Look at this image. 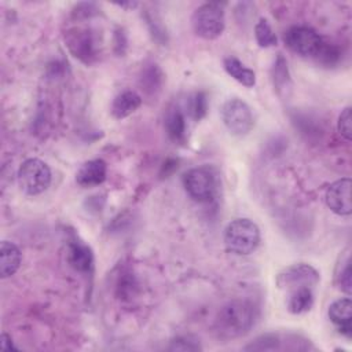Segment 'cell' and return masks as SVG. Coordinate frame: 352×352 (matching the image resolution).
<instances>
[{"label":"cell","mask_w":352,"mask_h":352,"mask_svg":"<svg viewBox=\"0 0 352 352\" xmlns=\"http://www.w3.org/2000/svg\"><path fill=\"white\" fill-rule=\"evenodd\" d=\"M256 316L257 309L253 302L243 298H234L217 311L213 330L219 338H238L245 336L253 327Z\"/></svg>","instance_id":"cell-1"},{"label":"cell","mask_w":352,"mask_h":352,"mask_svg":"<svg viewBox=\"0 0 352 352\" xmlns=\"http://www.w3.org/2000/svg\"><path fill=\"white\" fill-rule=\"evenodd\" d=\"M337 282L344 293L348 296L352 293V278H351V258L349 253L345 254V260H341L340 271L337 274Z\"/></svg>","instance_id":"cell-24"},{"label":"cell","mask_w":352,"mask_h":352,"mask_svg":"<svg viewBox=\"0 0 352 352\" xmlns=\"http://www.w3.org/2000/svg\"><path fill=\"white\" fill-rule=\"evenodd\" d=\"M283 40L290 51L304 58H312L314 60L326 43V40L319 33L308 26L290 28L285 33Z\"/></svg>","instance_id":"cell-7"},{"label":"cell","mask_w":352,"mask_h":352,"mask_svg":"<svg viewBox=\"0 0 352 352\" xmlns=\"http://www.w3.org/2000/svg\"><path fill=\"white\" fill-rule=\"evenodd\" d=\"M165 129L169 139L177 144L186 143V117L180 109H172L165 118Z\"/></svg>","instance_id":"cell-17"},{"label":"cell","mask_w":352,"mask_h":352,"mask_svg":"<svg viewBox=\"0 0 352 352\" xmlns=\"http://www.w3.org/2000/svg\"><path fill=\"white\" fill-rule=\"evenodd\" d=\"M351 179L342 177L331 183L324 192L327 208L338 216H349L352 212L351 204Z\"/></svg>","instance_id":"cell-10"},{"label":"cell","mask_w":352,"mask_h":352,"mask_svg":"<svg viewBox=\"0 0 352 352\" xmlns=\"http://www.w3.org/2000/svg\"><path fill=\"white\" fill-rule=\"evenodd\" d=\"M272 81L279 95L285 94L292 87V80L287 69V63L282 55H279L272 65Z\"/></svg>","instance_id":"cell-19"},{"label":"cell","mask_w":352,"mask_h":352,"mask_svg":"<svg viewBox=\"0 0 352 352\" xmlns=\"http://www.w3.org/2000/svg\"><path fill=\"white\" fill-rule=\"evenodd\" d=\"M142 104V98L135 91L126 89L118 94L111 103V114L117 120H122L135 113Z\"/></svg>","instance_id":"cell-14"},{"label":"cell","mask_w":352,"mask_h":352,"mask_svg":"<svg viewBox=\"0 0 352 352\" xmlns=\"http://www.w3.org/2000/svg\"><path fill=\"white\" fill-rule=\"evenodd\" d=\"M254 37H256L257 44L261 48H270V47L276 45V43H278V38H276L271 25L264 18H260L258 22L254 25Z\"/></svg>","instance_id":"cell-20"},{"label":"cell","mask_w":352,"mask_h":352,"mask_svg":"<svg viewBox=\"0 0 352 352\" xmlns=\"http://www.w3.org/2000/svg\"><path fill=\"white\" fill-rule=\"evenodd\" d=\"M220 113L223 124L235 136H245L254 126L252 110L242 99L231 98L226 100Z\"/></svg>","instance_id":"cell-8"},{"label":"cell","mask_w":352,"mask_h":352,"mask_svg":"<svg viewBox=\"0 0 352 352\" xmlns=\"http://www.w3.org/2000/svg\"><path fill=\"white\" fill-rule=\"evenodd\" d=\"M338 59H340V50L334 44L326 41L315 60L320 65L331 66V65H336L338 62Z\"/></svg>","instance_id":"cell-25"},{"label":"cell","mask_w":352,"mask_h":352,"mask_svg":"<svg viewBox=\"0 0 352 352\" xmlns=\"http://www.w3.org/2000/svg\"><path fill=\"white\" fill-rule=\"evenodd\" d=\"M183 186L187 194L197 202H209L217 191V176L210 166H197L183 175Z\"/></svg>","instance_id":"cell-5"},{"label":"cell","mask_w":352,"mask_h":352,"mask_svg":"<svg viewBox=\"0 0 352 352\" xmlns=\"http://www.w3.org/2000/svg\"><path fill=\"white\" fill-rule=\"evenodd\" d=\"M191 25L199 37L205 40L217 38L226 26L223 4L205 3L199 6L191 16Z\"/></svg>","instance_id":"cell-6"},{"label":"cell","mask_w":352,"mask_h":352,"mask_svg":"<svg viewBox=\"0 0 352 352\" xmlns=\"http://www.w3.org/2000/svg\"><path fill=\"white\" fill-rule=\"evenodd\" d=\"M279 344H280V340L278 336L265 334L256 338L252 344L246 345L245 349L246 351H274V349H279Z\"/></svg>","instance_id":"cell-23"},{"label":"cell","mask_w":352,"mask_h":352,"mask_svg":"<svg viewBox=\"0 0 352 352\" xmlns=\"http://www.w3.org/2000/svg\"><path fill=\"white\" fill-rule=\"evenodd\" d=\"M67 260L70 265L80 272H89L94 267V254L89 246H87L82 242L73 241L69 245V253Z\"/></svg>","instance_id":"cell-15"},{"label":"cell","mask_w":352,"mask_h":352,"mask_svg":"<svg viewBox=\"0 0 352 352\" xmlns=\"http://www.w3.org/2000/svg\"><path fill=\"white\" fill-rule=\"evenodd\" d=\"M169 351H201L202 346L199 345V342L194 338H191L190 336H184V337H177L173 341H170V345L168 346Z\"/></svg>","instance_id":"cell-27"},{"label":"cell","mask_w":352,"mask_h":352,"mask_svg":"<svg viewBox=\"0 0 352 352\" xmlns=\"http://www.w3.org/2000/svg\"><path fill=\"white\" fill-rule=\"evenodd\" d=\"M224 69L235 81L242 84L246 88H252L256 84V74L252 69L246 67L239 59L235 56H227L223 60Z\"/></svg>","instance_id":"cell-16"},{"label":"cell","mask_w":352,"mask_h":352,"mask_svg":"<svg viewBox=\"0 0 352 352\" xmlns=\"http://www.w3.org/2000/svg\"><path fill=\"white\" fill-rule=\"evenodd\" d=\"M107 176V165L103 160L95 158L84 162L76 175V182L81 187H95L102 184Z\"/></svg>","instance_id":"cell-12"},{"label":"cell","mask_w":352,"mask_h":352,"mask_svg":"<svg viewBox=\"0 0 352 352\" xmlns=\"http://www.w3.org/2000/svg\"><path fill=\"white\" fill-rule=\"evenodd\" d=\"M187 111L195 121L202 120L208 111V98L204 92H195L190 96L187 103Z\"/></svg>","instance_id":"cell-21"},{"label":"cell","mask_w":352,"mask_h":352,"mask_svg":"<svg viewBox=\"0 0 352 352\" xmlns=\"http://www.w3.org/2000/svg\"><path fill=\"white\" fill-rule=\"evenodd\" d=\"M337 129L345 140L349 142L352 139V111H351V107H345L341 111V114L338 116Z\"/></svg>","instance_id":"cell-26"},{"label":"cell","mask_w":352,"mask_h":352,"mask_svg":"<svg viewBox=\"0 0 352 352\" xmlns=\"http://www.w3.org/2000/svg\"><path fill=\"white\" fill-rule=\"evenodd\" d=\"M258 226L250 219H235L224 230V245L228 252L239 256L253 253L260 245Z\"/></svg>","instance_id":"cell-2"},{"label":"cell","mask_w":352,"mask_h":352,"mask_svg":"<svg viewBox=\"0 0 352 352\" xmlns=\"http://www.w3.org/2000/svg\"><path fill=\"white\" fill-rule=\"evenodd\" d=\"M21 190L29 195H38L48 190L52 175L50 166L38 158L25 160L16 173Z\"/></svg>","instance_id":"cell-4"},{"label":"cell","mask_w":352,"mask_h":352,"mask_svg":"<svg viewBox=\"0 0 352 352\" xmlns=\"http://www.w3.org/2000/svg\"><path fill=\"white\" fill-rule=\"evenodd\" d=\"M319 282V272L309 264H293L280 271L276 276V285L287 290L297 287H314Z\"/></svg>","instance_id":"cell-9"},{"label":"cell","mask_w":352,"mask_h":352,"mask_svg":"<svg viewBox=\"0 0 352 352\" xmlns=\"http://www.w3.org/2000/svg\"><path fill=\"white\" fill-rule=\"evenodd\" d=\"M21 260L22 254L15 243L10 241L0 243V275L3 279L12 276L19 270Z\"/></svg>","instance_id":"cell-13"},{"label":"cell","mask_w":352,"mask_h":352,"mask_svg":"<svg viewBox=\"0 0 352 352\" xmlns=\"http://www.w3.org/2000/svg\"><path fill=\"white\" fill-rule=\"evenodd\" d=\"M314 305V292L312 287L304 286L290 290L287 298V311L292 314H304L309 311Z\"/></svg>","instance_id":"cell-18"},{"label":"cell","mask_w":352,"mask_h":352,"mask_svg":"<svg viewBox=\"0 0 352 352\" xmlns=\"http://www.w3.org/2000/svg\"><path fill=\"white\" fill-rule=\"evenodd\" d=\"M329 319L337 330L345 337L352 336V301L349 297L338 298L330 304L327 311Z\"/></svg>","instance_id":"cell-11"},{"label":"cell","mask_w":352,"mask_h":352,"mask_svg":"<svg viewBox=\"0 0 352 352\" xmlns=\"http://www.w3.org/2000/svg\"><path fill=\"white\" fill-rule=\"evenodd\" d=\"M0 346L3 351H14L16 349V346L14 345L11 337L7 334V333H3L1 334V338H0Z\"/></svg>","instance_id":"cell-28"},{"label":"cell","mask_w":352,"mask_h":352,"mask_svg":"<svg viewBox=\"0 0 352 352\" xmlns=\"http://www.w3.org/2000/svg\"><path fill=\"white\" fill-rule=\"evenodd\" d=\"M162 72L160 70V67L157 65H151L147 69H144L142 77H140V84H142V89H144L146 92L150 91H155L160 89V87L162 85Z\"/></svg>","instance_id":"cell-22"},{"label":"cell","mask_w":352,"mask_h":352,"mask_svg":"<svg viewBox=\"0 0 352 352\" xmlns=\"http://www.w3.org/2000/svg\"><path fill=\"white\" fill-rule=\"evenodd\" d=\"M69 51L85 65L98 60L100 54V41L96 32L89 26H73L63 34Z\"/></svg>","instance_id":"cell-3"}]
</instances>
